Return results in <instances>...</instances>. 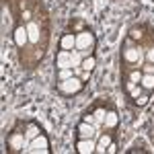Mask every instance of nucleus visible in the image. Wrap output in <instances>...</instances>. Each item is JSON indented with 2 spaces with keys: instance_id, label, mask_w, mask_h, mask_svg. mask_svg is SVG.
<instances>
[{
  "instance_id": "1",
  "label": "nucleus",
  "mask_w": 154,
  "mask_h": 154,
  "mask_svg": "<svg viewBox=\"0 0 154 154\" xmlns=\"http://www.w3.org/2000/svg\"><path fill=\"white\" fill-rule=\"evenodd\" d=\"M93 48H95V35H93L91 31H82V33L76 35V49L91 54Z\"/></svg>"
},
{
  "instance_id": "2",
  "label": "nucleus",
  "mask_w": 154,
  "mask_h": 154,
  "mask_svg": "<svg viewBox=\"0 0 154 154\" xmlns=\"http://www.w3.org/2000/svg\"><path fill=\"white\" fill-rule=\"evenodd\" d=\"M25 152H41V154L49 152V142H48V138H45L43 134H39L37 138H33V140L29 142V148H25Z\"/></svg>"
},
{
  "instance_id": "3",
  "label": "nucleus",
  "mask_w": 154,
  "mask_h": 154,
  "mask_svg": "<svg viewBox=\"0 0 154 154\" xmlns=\"http://www.w3.org/2000/svg\"><path fill=\"white\" fill-rule=\"evenodd\" d=\"M60 91L66 93V95H74V93H80L82 91V80L72 76L68 80H60Z\"/></svg>"
},
{
  "instance_id": "4",
  "label": "nucleus",
  "mask_w": 154,
  "mask_h": 154,
  "mask_svg": "<svg viewBox=\"0 0 154 154\" xmlns=\"http://www.w3.org/2000/svg\"><path fill=\"white\" fill-rule=\"evenodd\" d=\"M95 148H97L95 138H80V142L76 144V150L80 154H91L95 152Z\"/></svg>"
},
{
  "instance_id": "5",
  "label": "nucleus",
  "mask_w": 154,
  "mask_h": 154,
  "mask_svg": "<svg viewBox=\"0 0 154 154\" xmlns=\"http://www.w3.org/2000/svg\"><path fill=\"white\" fill-rule=\"evenodd\" d=\"M56 64H58L62 70H64V68H72V51L62 49L58 54V58H56Z\"/></svg>"
},
{
  "instance_id": "6",
  "label": "nucleus",
  "mask_w": 154,
  "mask_h": 154,
  "mask_svg": "<svg viewBox=\"0 0 154 154\" xmlns=\"http://www.w3.org/2000/svg\"><path fill=\"white\" fill-rule=\"evenodd\" d=\"M27 41H29V33H27V27H17V29H14V43H17L19 48H23Z\"/></svg>"
},
{
  "instance_id": "7",
  "label": "nucleus",
  "mask_w": 154,
  "mask_h": 154,
  "mask_svg": "<svg viewBox=\"0 0 154 154\" xmlns=\"http://www.w3.org/2000/svg\"><path fill=\"white\" fill-rule=\"evenodd\" d=\"M78 134H80V138H95L97 136L95 125H93V123H86V121L78 123Z\"/></svg>"
},
{
  "instance_id": "8",
  "label": "nucleus",
  "mask_w": 154,
  "mask_h": 154,
  "mask_svg": "<svg viewBox=\"0 0 154 154\" xmlns=\"http://www.w3.org/2000/svg\"><path fill=\"white\" fill-rule=\"evenodd\" d=\"M8 144H11V148H14V150H25V146H27V138H25L23 134H14V136H11Z\"/></svg>"
},
{
  "instance_id": "9",
  "label": "nucleus",
  "mask_w": 154,
  "mask_h": 154,
  "mask_svg": "<svg viewBox=\"0 0 154 154\" xmlns=\"http://www.w3.org/2000/svg\"><path fill=\"white\" fill-rule=\"evenodd\" d=\"M123 58L128 60V62H138V64H140V60H142V49L128 48V49H125V54H123Z\"/></svg>"
},
{
  "instance_id": "10",
  "label": "nucleus",
  "mask_w": 154,
  "mask_h": 154,
  "mask_svg": "<svg viewBox=\"0 0 154 154\" xmlns=\"http://www.w3.org/2000/svg\"><path fill=\"white\" fill-rule=\"evenodd\" d=\"M60 45H62V49H74L76 48V35H72V33H66V35L62 37V41H60Z\"/></svg>"
},
{
  "instance_id": "11",
  "label": "nucleus",
  "mask_w": 154,
  "mask_h": 154,
  "mask_svg": "<svg viewBox=\"0 0 154 154\" xmlns=\"http://www.w3.org/2000/svg\"><path fill=\"white\" fill-rule=\"evenodd\" d=\"M27 33H29V41H31V43H37V41H39V27H37L35 23L27 25Z\"/></svg>"
},
{
  "instance_id": "12",
  "label": "nucleus",
  "mask_w": 154,
  "mask_h": 154,
  "mask_svg": "<svg viewBox=\"0 0 154 154\" xmlns=\"http://www.w3.org/2000/svg\"><path fill=\"white\" fill-rule=\"evenodd\" d=\"M113 142L111 140V136H103L101 140H99V144H97V148H95V152H99V154H105L107 152V148H109V144Z\"/></svg>"
},
{
  "instance_id": "13",
  "label": "nucleus",
  "mask_w": 154,
  "mask_h": 154,
  "mask_svg": "<svg viewBox=\"0 0 154 154\" xmlns=\"http://www.w3.org/2000/svg\"><path fill=\"white\" fill-rule=\"evenodd\" d=\"M103 123H105L107 128H115V125L119 123V115L115 113V111H107V115H105V121H103Z\"/></svg>"
},
{
  "instance_id": "14",
  "label": "nucleus",
  "mask_w": 154,
  "mask_h": 154,
  "mask_svg": "<svg viewBox=\"0 0 154 154\" xmlns=\"http://www.w3.org/2000/svg\"><path fill=\"white\" fill-rule=\"evenodd\" d=\"M140 84H142L144 91H152L154 88V74H144L142 80H140Z\"/></svg>"
},
{
  "instance_id": "15",
  "label": "nucleus",
  "mask_w": 154,
  "mask_h": 154,
  "mask_svg": "<svg viewBox=\"0 0 154 154\" xmlns=\"http://www.w3.org/2000/svg\"><path fill=\"white\" fill-rule=\"evenodd\" d=\"M95 64H97V60H95V56H86V58L82 60V70H86V72H91L93 68H95Z\"/></svg>"
},
{
  "instance_id": "16",
  "label": "nucleus",
  "mask_w": 154,
  "mask_h": 154,
  "mask_svg": "<svg viewBox=\"0 0 154 154\" xmlns=\"http://www.w3.org/2000/svg\"><path fill=\"white\" fill-rule=\"evenodd\" d=\"M39 136V128H37L35 123H31L29 128H27V134H25V138L27 140H33V138H37Z\"/></svg>"
},
{
  "instance_id": "17",
  "label": "nucleus",
  "mask_w": 154,
  "mask_h": 154,
  "mask_svg": "<svg viewBox=\"0 0 154 154\" xmlns=\"http://www.w3.org/2000/svg\"><path fill=\"white\" fill-rule=\"evenodd\" d=\"M72 76H74V74H72V68H64V70L60 72V80H68Z\"/></svg>"
},
{
  "instance_id": "18",
  "label": "nucleus",
  "mask_w": 154,
  "mask_h": 154,
  "mask_svg": "<svg viewBox=\"0 0 154 154\" xmlns=\"http://www.w3.org/2000/svg\"><path fill=\"white\" fill-rule=\"evenodd\" d=\"M134 101H136V105L138 107H142V105H146V103H148V95H140V97H136V99H134Z\"/></svg>"
},
{
  "instance_id": "19",
  "label": "nucleus",
  "mask_w": 154,
  "mask_h": 154,
  "mask_svg": "<svg viewBox=\"0 0 154 154\" xmlns=\"http://www.w3.org/2000/svg\"><path fill=\"white\" fill-rule=\"evenodd\" d=\"M105 115H107V111H105V109H97V111H95L97 121H105Z\"/></svg>"
},
{
  "instance_id": "20",
  "label": "nucleus",
  "mask_w": 154,
  "mask_h": 154,
  "mask_svg": "<svg viewBox=\"0 0 154 154\" xmlns=\"http://www.w3.org/2000/svg\"><path fill=\"white\" fill-rule=\"evenodd\" d=\"M142 80V74L140 72H131V82H140Z\"/></svg>"
},
{
  "instance_id": "21",
  "label": "nucleus",
  "mask_w": 154,
  "mask_h": 154,
  "mask_svg": "<svg viewBox=\"0 0 154 154\" xmlns=\"http://www.w3.org/2000/svg\"><path fill=\"white\" fill-rule=\"evenodd\" d=\"M84 121H86V123H93V125H97V117H95V115H86V117H84Z\"/></svg>"
},
{
  "instance_id": "22",
  "label": "nucleus",
  "mask_w": 154,
  "mask_h": 154,
  "mask_svg": "<svg viewBox=\"0 0 154 154\" xmlns=\"http://www.w3.org/2000/svg\"><path fill=\"white\" fill-rule=\"evenodd\" d=\"M107 152H109V154H113V152H117V146H115V144L111 142V144H109V148H107Z\"/></svg>"
},
{
  "instance_id": "23",
  "label": "nucleus",
  "mask_w": 154,
  "mask_h": 154,
  "mask_svg": "<svg viewBox=\"0 0 154 154\" xmlns=\"http://www.w3.org/2000/svg\"><path fill=\"white\" fill-rule=\"evenodd\" d=\"M146 58H148V60H150V62L154 64V49H148V54H146Z\"/></svg>"
},
{
  "instance_id": "24",
  "label": "nucleus",
  "mask_w": 154,
  "mask_h": 154,
  "mask_svg": "<svg viewBox=\"0 0 154 154\" xmlns=\"http://www.w3.org/2000/svg\"><path fill=\"white\" fill-rule=\"evenodd\" d=\"M144 72H146V74H154V66H152V64H150V66H146Z\"/></svg>"
},
{
  "instance_id": "25",
  "label": "nucleus",
  "mask_w": 154,
  "mask_h": 154,
  "mask_svg": "<svg viewBox=\"0 0 154 154\" xmlns=\"http://www.w3.org/2000/svg\"><path fill=\"white\" fill-rule=\"evenodd\" d=\"M142 35V33H140V31H136V29H134V31H131V37H134V39H138V37Z\"/></svg>"
}]
</instances>
